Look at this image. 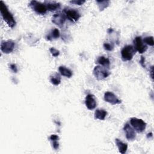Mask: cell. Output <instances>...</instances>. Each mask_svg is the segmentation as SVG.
Listing matches in <instances>:
<instances>
[{"label":"cell","mask_w":154,"mask_h":154,"mask_svg":"<svg viewBox=\"0 0 154 154\" xmlns=\"http://www.w3.org/2000/svg\"><path fill=\"white\" fill-rule=\"evenodd\" d=\"M60 34L59 30L57 28H54V29L52 30L51 33L46 37V38L48 40H51L53 38H54V39L58 38L60 37Z\"/></svg>","instance_id":"e0dca14e"},{"label":"cell","mask_w":154,"mask_h":154,"mask_svg":"<svg viewBox=\"0 0 154 154\" xmlns=\"http://www.w3.org/2000/svg\"><path fill=\"white\" fill-rule=\"evenodd\" d=\"M10 67L11 69V70L14 72V73H17V66L15 64H10Z\"/></svg>","instance_id":"484cf974"},{"label":"cell","mask_w":154,"mask_h":154,"mask_svg":"<svg viewBox=\"0 0 154 154\" xmlns=\"http://www.w3.org/2000/svg\"><path fill=\"white\" fill-rule=\"evenodd\" d=\"M50 52L51 53V54L52 55V56L57 57L60 55V51L56 49H55L54 48H51L49 49Z\"/></svg>","instance_id":"7402d4cb"},{"label":"cell","mask_w":154,"mask_h":154,"mask_svg":"<svg viewBox=\"0 0 154 154\" xmlns=\"http://www.w3.org/2000/svg\"><path fill=\"white\" fill-rule=\"evenodd\" d=\"M106 115H107V112L105 110L98 109L95 111L94 116L96 119L103 120H105Z\"/></svg>","instance_id":"9a60e30c"},{"label":"cell","mask_w":154,"mask_h":154,"mask_svg":"<svg viewBox=\"0 0 154 154\" xmlns=\"http://www.w3.org/2000/svg\"><path fill=\"white\" fill-rule=\"evenodd\" d=\"M126 137L128 140H134L136 138V133L134 129L129 123H126L123 127Z\"/></svg>","instance_id":"30bf717a"},{"label":"cell","mask_w":154,"mask_h":154,"mask_svg":"<svg viewBox=\"0 0 154 154\" xmlns=\"http://www.w3.org/2000/svg\"><path fill=\"white\" fill-rule=\"evenodd\" d=\"M144 61H145L144 58L143 57H141V60H140V64H141V66H142L143 67H145Z\"/></svg>","instance_id":"83f0119b"},{"label":"cell","mask_w":154,"mask_h":154,"mask_svg":"<svg viewBox=\"0 0 154 154\" xmlns=\"http://www.w3.org/2000/svg\"><path fill=\"white\" fill-rule=\"evenodd\" d=\"M58 139H59V137H58V136H57V135L53 134V135H51L50 136V140H51V141L58 140Z\"/></svg>","instance_id":"4316f807"},{"label":"cell","mask_w":154,"mask_h":154,"mask_svg":"<svg viewBox=\"0 0 154 154\" xmlns=\"http://www.w3.org/2000/svg\"><path fill=\"white\" fill-rule=\"evenodd\" d=\"M134 43L135 50L137 51L140 54H143L147 51V47L143 42L141 37H136L134 40Z\"/></svg>","instance_id":"ba28073f"},{"label":"cell","mask_w":154,"mask_h":154,"mask_svg":"<svg viewBox=\"0 0 154 154\" xmlns=\"http://www.w3.org/2000/svg\"><path fill=\"white\" fill-rule=\"evenodd\" d=\"M104 99L106 102L112 104V105H116L119 104L122 102L119 98L117 97L116 94L111 91H106L104 94Z\"/></svg>","instance_id":"9c48e42d"},{"label":"cell","mask_w":154,"mask_h":154,"mask_svg":"<svg viewBox=\"0 0 154 154\" xmlns=\"http://www.w3.org/2000/svg\"><path fill=\"white\" fill-rule=\"evenodd\" d=\"M130 123L134 130L138 133L143 132L146 128V123L141 119L132 117L130 119Z\"/></svg>","instance_id":"3957f363"},{"label":"cell","mask_w":154,"mask_h":154,"mask_svg":"<svg viewBox=\"0 0 154 154\" xmlns=\"http://www.w3.org/2000/svg\"><path fill=\"white\" fill-rule=\"evenodd\" d=\"M66 17L65 16V15L58 13L55 14L52 16V22L55 25L60 26L64 23L66 21Z\"/></svg>","instance_id":"7c38bea8"},{"label":"cell","mask_w":154,"mask_h":154,"mask_svg":"<svg viewBox=\"0 0 154 154\" xmlns=\"http://www.w3.org/2000/svg\"><path fill=\"white\" fill-rule=\"evenodd\" d=\"M50 81L52 84L55 85H58L61 83V78L58 74L55 73L53 76H51Z\"/></svg>","instance_id":"ffe728a7"},{"label":"cell","mask_w":154,"mask_h":154,"mask_svg":"<svg viewBox=\"0 0 154 154\" xmlns=\"http://www.w3.org/2000/svg\"><path fill=\"white\" fill-rule=\"evenodd\" d=\"M143 42H144V43H145L146 44H147L149 46H153V45H154L153 36H149V37H145L143 40Z\"/></svg>","instance_id":"44dd1931"},{"label":"cell","mask_w":154,"mask_h":154,"mask_svg":"<svg viewBox=\"0 0 154 154\" xmlns=\"http://www.w3.org/2000/svg\"><path fill=\"white\" fill-rule=\"evenodd\" d=\"M45 4L47 8V10L50 11H55L60 8V4L59 2L55 1H45Z\"/></svg>","instance_id":"4fadbf2b"},{"label":"cell","mask_w":154,"mask_h":154,"mask_svg":"<svg viewBox=\"0 0 154 154\" xmlns=\"http://www.w3.org/2000/svg\"><path fill=\"white\" fill-rule=\"evenodd\" d=\"M150 137H152V132L149 133V134H147V137L148 138H150Z\"/></svg>","instance_id":"f546056e"},{"label":"cell","mask_w":154,"mask_h":154,"mask_svg":"<svg viewBox=\"0 0 154 154\" xmlns=\"http://www.w3.org/2000/svg\"><path fill=\"white\" fill-rule=\"evenodd\" d=\"M58 70L60 73V74L64 76H66V77H67L69 78H71L73 73H72V72L68 68H66V67L64 66H61L59 67L58 68Z\"/></svg>","instance_id":"2e32d148"},{"label":"cell","mask_w":154,"mask_h":154,"mask_svg":"<svg viewBox=\"0 0 154 154\" xmlns=\"http://www.w3.org/2000/svg\"><path fill=\"white\" fill-rule=\"evenodd\" d=\"M85 103L87 108L90 110L94 109L97 105L94 96L91 94H88L85 97Z\"/></svg>","instance_id":"8fae6325"},{"label":"cell","mask_w":154,"mask_h":154,"mask_svg":"<svg viewBox=\"0 0 154 154\" xmlns=\"http://www.w3.org/2000/svg\"><path fill=\"white\" fill-rule=\"evenodd\" d=\"M103 48H105V49L111 51L114 49V46L113 45L111 44V43H103Z\"/></svg>","instance_id":"603a6c76"},{"label":"cell","mask_w":154,"mask_h":154,"mask_svg":"<svg viewBox=\"0 0 154 154\" xmlns=\"http://www.w3.org/2000/svg\"><path fill=\"white\" fill-rule=\"evenodd\" d=\"M116 144L118 147L119 151L120 153L124 154L126 152L128 149V145L126 143H123L122 141H120L119 139H116L115 140Z\"/></svg>","instance_id":"5bb4252c"},{"label":"cell","mask_w":154,"mask_h":154,"mask_svg":"<svg viewBox=\"0 0 154 154\" xmlns=\"http://www.w3.org/2000/svg\"><path fill=\"white\" fill-rule=\"evenodd\" d=\"M93 75L97 80H102L109 75V72L105 67L96 66L93 69Z\"/></svg>","instance_id":"277c9868"},{"label":"cell","mask_w":154,"mask_h":154,"mask_svg":"<svg viewBox=\"0 0 154 154\" xmlns=\"http://www.w3.org/2000/svg\"><path fill=\"white\" fill-rule=\"evenodd\" d=\"M14 46L15 43L11 40L2 41L1 44V50L3 53L8 54L13 52L14 48Z\"/></svg>","instance_id":"52a82bcc"},{"label":"cell","mask_w":154,"mask_h":154,"mask_svg":"<svg viewBox=\"0 0 154 154\" xmlns=\"http://www.w3.org/2000/svg\"><path fill=\"white\" fill-rule=\"evenodd\" d=\"M63 11L65 14V16L72 22H76L78 20L79 17H81L79 13L75 9L65 8Z\"/></svg>","instance_id":"8992f818"},{"label":"cell","mask_w":154,"mask_h":154,"mask_svg":"<svg viewBox=\"0 0 154 154\" xmlns=\"http://www.w3.org/2000/svg\"><path fill=\"white\" fill-rule=\"evenodd\" d=\"M97 61L99 64H100L101 66H108L110 64V61H109V59L103 56L99 57L98 58V60Z\"/></svg>","instance_id":"d6986e66"},{"label":"cell","mask_w":154,"mask_h":154,"mask_svg":"<svg viewBox=\"0 0 154 154\" xmlns=\"http://www.w3.org/2000/svg\"><path fill=\"white\" fill-rule=\"evenodd\" d=\"M0 11L4 20L7 23L8 26L13 28L16 25V21L13 14L8 11L7 7L2 1L0 2Z\"/></svg>","instance_id":"6da1fadb"},{"label":"cell","mask_w":154,"mask_h":154,"mask_svg":"<svg viewBox=\"0 0 154 154\" xmlns=\"http://www.w3.org/2000/svg\"><path fill=\"white\" fill-rule=\"evenodd\" d=\"M100 11H103L107 8L109 4V1H96Z\"/></svg>","instance_id":"ac0fdd59"},{"label":"cell","mask_w":154,"mask_h":154,"mask_svg":"<svg viewBox=\"0 0 154 154\" xmlns=\"http://www.w3.org/2000/svg\"><path fill=\"white\" fill-rule=\"evenodd\" d=\"M52 142V146L54 149H58L59 147V143L58 142V140H54L51 141Z\"/></svg>","instance_id":"d4e9b609"},{"label":"cell","mask_w":154,"mask_h":154,"mask_svg":"<svg viewBox=\"0 0 154 154\" xmlns=\"http://www.w3.org/2000/svg\"><path fill=\"white\" fill-rule=\"evenodd\" d=\"M29 5L31 8L34 10L37 13L40 14H44L47 11V8L45 3H42L40 2L33 0L29 2Z\"/></svg>","instance_id":"5b68a950"},{"label":"cell","mask_w":154,"mask_h":154,"mask_svg":"<svg viewBox=\"0 0 154 154\" xmlns=\"http://www.w3.org/2000/svg\"><path fill=\"white\" fill-rule=\"evenodd\" d=\"M153 67L152 66V67H151V69H150V73H151V78H152V79H153Z\"/></svg>","instance_id":"f1b7e54d"},{"label":"cell","mask_w":154,"mask_h":154,"mask_svg":"<svg viewBox=\"0 0 154 154\" xmlns=\"http://www.w3.org/2000/svg\"><path fill=\"white\" fill-rule=\"evenodd\" d=\"M136 50L132 45H126L121 51V55L123 61H130L135 54Z\"/></svg>","instance_id":"7a4b0ae2"},{"label":"cell","mask_w":154,"mask_h":154,"mask_svg":"<svg viewBox=\"0 0 154 154\" xmlns=\"http://www.w3.org/2000/svg\"><path fill=\"white\" fill-rule=\"evenodd\" d=\"M70 2L71 4H75V5H81L83 4L85 2V1H81V0H74V1H70Z\"/></svg>","instance_id":"cb8c5ba5"}]
</instances>
